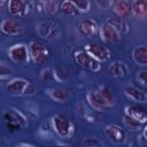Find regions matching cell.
I'll return each mask as SVG.
<instances>
[{"instance_id": "6da1fadb", "label": "cell", "mask_w": 147, "mask_h": 147, "mask_svg": "<svg viewBox=\"0 0 147 147\" xmlns=\"http://www.w3.org/2000/svg\"><path fill=\"white\" fill-rule=\"evenodd\" d=\"M7 92L13 94V95H17V96H31L33 94H36L37 88L36 86L29 82L25 78H14L11 79L6 87Z\"/></svg>"}, {"instance_id": "7a4b0ae2", "label": "cell", "mask_w": 147, "mask_h": 147, "mask_svg": "<svg viewBox=\"0 0 147 147\" xmlns=\"http://www.w3.org/2000/svg\"><path fill=\"white\" fill-rule=\"evenodd\" d=\"M52 126L55 133L61 138H71L75 133L74 124L67 116L62 114H55L52 117Z\"/></svg>"}, {"instance_id": "3957f363", "label": "cell", "mask_w": 147, "mask_h": 147, "mask_svg": "<svg viewBox=\"0 0 147 147\" xmlns=\"http://www.w3.org/2000/svg\"><path fill=\"white\" fill-rule=\"evenodd\" d=\"M30 60L37 65H46L51 59L49 49L40 41H31L29 44Z\"/></svg>"}, {"instance_id": "277c9868", "label": "cell", "mask_w": 147, "mask_h": 147, "mask_svg": "<svg viewBox=\"0 0 147 147\" xmlns=\"http://www.w3.org/2000/svg\"><path fill=\"white\" fill-rule=\"evenodd\" d=\"M2 117L5 119V123H6L8 131H10V132L18 131L22 127L28 125V121H26L25 116L14 108H10L6 113H3Z\"/></svg>"}, {"instance_id": "5b68a950", "label": "cell", "mask_w": 147, "mask_h": 147, "mask_svg": "<svg viewBox=\"0 0 147 147\" xmlns=\"http://www.w3.org/2000/svg\"><path fill=\"white\" fill-rule=\"evenodd\" d=\"M8 56L15 63H20V64L29 63L30 62L29 47L24 44H15L8 49Z\"/></svg>"}, {"instance_id": "8992f818", "label": "cell", "mask_w": 147, "mask_h": 147, "mask_svg": "<svg viewBox=\"0 0 147 147\" xmlns=\"http://www.w3.org/2000/svg\"><path fill=\"white\" fill-rule=\"evenodd\" d=\"M75 61L78 65H80L84 69H87L93 72H98L101 70V64L95 61L90 54H87L85 51H77L75 52Z\"/></svg>"}, {"instance_id": "52a82bcc", "label": "cell", "mask_w": 147, "mask_h": 147, "mask_svg": "<svg viewBox=\"0 0 147 147\" xmlns=\"http://www.w3.org/2000/svg\"><path fill=\"white\" fill-rule=\"evenodd\" d=\"M84 51L87 54H90L99 63L109 61L110 56H111L110 51L106 46H102V45H99V44H86L85 47H84Z\"/></svg>"}, {"instance_id": "ba28073f", "label": "cell", "mask_w": 147, "mask_h": 147, "mask_svg": "<svg viewBox=\"0 0 147 147\" xmlns=\"http://www.w3.org/2000/svg\"><path fill=\"white\" fill-rule=\"evenodd\" d=\"M86 98H87V102L91 106V108H93L96 111H108L109 109L113 108V106L108 103V101L101 95V93L98 90L90 91Z\"/></svg>"}, {"instance_id": "9c48e42d", "label": "cell", "mask_w": 147, "mask_h": 147, "mask_svg": "<svg viewBox=\"0 0 147 147\" xmlns=\"http://www.w3.org/2000/svg\"><path fill=\"white\" fill-rule=\"evenodd\" d=\"M99 34L101 39L108 44H117L121 40V32L110 23H103L99 26Z\"/></svg>"}, {"instance_id": "30bf717a", "label": "cell", "mask_w": 147, "mask_h": 147, "mask_svg": "<svg viewBox=\"0 0 147 147\" xmlns=\"http://www.w3.org/2000/svg\"><path fill=\"white\" fill-rule=\"evenodd\" d=\"M123 92H124V95L133 101V102H137V103H142V102H146L147 100V94L144 90H141L140 87L133 85V84H127L124 86L123 88Z\"/></svg>"}, {"instance_id": "8fae6325", "label": "cell", "mask_w": 147, "mask_h": 147, "mask_svg": "<svg viewBox=\"0 0 147 147\" xmlns=\"http://www.w3.org/2000/svg\"><path fill=\"white\" fill-rule=\"evenodd\" d=\"M0 30L7 36H20L23 32V25L18 20L6 18L0 23Z\"/></svg>"}, {"instance_id": "7c38bea8", "label": "cell", "mask_w": 147, "mask_h": 147, "mask_svg": "<svg viewBox=\"0 0 147 147\" xmlns=\"http://www.w3.org/2000/svg\"><path fill=\"white\" fill-rule=\"evenodd\" d=\"M7 6L9 13L15 17H24L30 10V3L24 0H10Z\"/></svg>"}, {"instance_id": "4fadbf2b", "label": "cell", "mask_w": 147, "mask_h": 147, "mask_svg": "<svg viewBox=\"0 0 147 147\" xmlns=\"http://www.w3.org/2000/svg\"><path fill=\"white\" fill-rule=\"evenodd\" d=\"M78 30H79L80 34H83L84 37L92 38L99 33V25L92 18H84L79 22Z\"/></svg>"}, {"instance_id": "5bb4252c", "label": "cell", "mask_w": 147, "mask_h": 147, "mask_svg": "<svg viewBox=\"0 0 147 147\" xmlns=\"http://www.w3.org/2000/svg\"><path fill=\"white\" fill-rule=\"evenodd\" d=\"M105 134L114 144H123L125 140V132L117 124H108L105 127Z\"/></svg>"}, {"instance_id": "9a60e30c", "label": "cell", "mask_w": 147, "mask_h": 147, "mask_svg": "<svg viewBox=\"0 0 147 147\" xmlns=\"http://www.w3.org/2000/svg\"><path fill=\"white\" fill-rule=\"evenodd\" d=\"M48 95L52 100L59 102V103H65V102H69L70 99L72 98V93L69 88L64 87V86H59V87H55V88H52L49 90L48 92Z\"/></svg>"}, {"instance_id": "2e32d148", "label": "cell", "mask_w": 147, "mask_h": 147, "mask_svg": "<svg viewBox=\"0 0 147 147\" xmlns=\"http://www.w3.org/2000/svg\"><path fill=\"white\" fill-rule=\"evenodd\" d=\"M124 115L142 123V124H146V121H147V114L145 111L144 108H141L140 106L138 105H127L124 109Z\"/></svg>"}, {"instance_id": "e0dca14e", "label": "cell", "mask_w": 147, "mask_h": 147, "mask_svg": "<svg viewBox=\"0 0 147 147\" xmlns=\"http://www.w3.org/2000/svg\"><path fill=\"white\" fill-rule=\"evenodd\" d=\"M111 8L114 13L119 18H125L131 14V3L125 0H118L111 2Z\"/></svg>"}, {"instance_id": "ac0fdd59", "label": "cell", "mask_w": 147, "mask_h": 147, "mask_svg": "<svg viewBox=\"0 0 147 147\" xmlns=\"http://www.w3.org/2000/svg\"><path fill=\"white\" fill-rule=\"evenodd\" d=\"M130 69L127 64L123 61H114L109 65V72L115 78H123L129 74Z\"/></svg>"}, {"instance_id": "d6986e66", "label": "cell", "mask_w": 147, "mask_h": 147, "mask_svg": "<svg viewBox=\"0 0 147 147\" xmlns=\"http://www.w3.org/2000/svg\"><path fill=\"white\" fill-rule=\"evenodd\" d=\"M131 3V13L139 20H145L147 16V2L145 0H134Z\"/></svg>"}, {"instance_id": "ffe728a7", "label": "cell", "mask_w": 147, "mask_h": 147, "mask_svg": "<svg viewBox=\"0 0 147 147\" xmlns=\"http://www.w3.org/2000/svg\"><path fill=\"white\" fill-rule=\"evenodd\" d=\"M132 59L133 61L141 65V67H146L147 65V48L145 45H140L138 47H136L132 52Z\"/></svg>"}, {"instance_id": "44dd1931", "label": "cell", "mask_w": 147, "mask_h": 147, "mask_svg": "<svg viewBox=\"0 0 147 147\" xmlns=\"http://www.w3.org/2000/svg\"><path fill=\"white\" fill-rule=\"evenodd\" d=\"M123 124L131 132H141L145 129V124H142L126 115H123Z\"/></svg>"}, {"instance_id": "7402d4cb", "label": "cell", "mask_w": 147, "mask_h": 147, "mask_svg": "<svg viewBox=\"0 0 147 147\" xmlns=\"http://www.w3.org/2000/svg\"><path fill=\"white\" fill-rule=\"evenodd\" d=\"M56 29V25L54 23H51V22H41L38 28H37V31L39 33L40 37L42 38H48L52 36V33L55 31Z\"/></svg>"}, {"instance_id": "603a6c76", "label": "cell", "mask_w": 147, "mask_h": 147, "mask_svg": "<svg viewBox=\"0 0 147 147\" xmlns=\"http://www.w3.org/2000/svg\"><path fill=\"white\" fill-rule=\"evenodd\" d=\"M60 9L63 14H67V15H77L78 14V10L74 3V1L71 0H65L61 3L60 6Z\"/></svg>"}, {"instance_id": "cb8c5ba5", "label": "cell", "mask_w": 147, "mask_h": 147, "mask_svg": "<svg viewBox=\"0 0 147 147\" xmlns=\"http://www.w3.org/2000/svg\"><path fill=\"white\" fill-rule=\"evenodd\" d=\"M98 91H99V92L101 93V95L108 101V103H110V105L114 107L115 101H116V98H115V94H114L113 90H111L109 86H101Z\"/></svg>"}, {"instance_id": "d4e9b609", "label": "cell", "mask_w": 147, "mask_h": 147, "mask_svg": "<svg viewBox=\"0 0 147 147\" xmlns=\"http://www.w3.org/2000/svg\"><path fill=\"white\" fill-rule=\"evenodd\" d=\"M42 6H44V11L49 14V15H54L59 11L60 7H59V2L57 1H45L42 2Z\"/></svg>"}, {"instance_id": "484cf974", "label": "cell", "mask_w": 147, "mask_h": 147, "mask_svg": "<svg viewBox=\"0 0 147 147\" xmlns=\"http://www.w3.org/2000/svg\"><path fill=\"white\" fill-rule=\"evenodd\" d=\"M74 3L78 13H87L91 9V2L88 0H75Z\"/></svg>"}, {"instance_id": "4316f807", "label": "cell", "mask_w": 147, "mask_h": 147, "mask_svg": "<svg viewBox=\"0 0 147 147\" xmlns=\"http://www.w3.org/2000/svg\"><path fill=\"white\" fill-rule=\"evenodd\" d=\"M84 147H102V142L95 137H86L83 140Z\"/></svg>"}, {"instance_id": "83f0119b", "label": "cell", "mask_w": 147, "mask_h": 147, "mask_svg": "<svg viewBox=\"0 0 147 147\" xmlns=\"http://www.w3.org/2000/svg\"><path fill=\"white\" fill-rule=\"evenodd\" d=\"M10 75H11V70L7 65H5L3 63L0 62V79L8 78Z\"/></svg>"}, {"instance_id": "f1b7e54d", "label": "cell", "mask_w": 147, "mask_h": 147, "mask_svg": "<svg viewBox=\"0 0 147 147\" xmlns=\"http://www.w3.org/2000/svg\"><path fill=\"white\" fill-rule=\"evenodd\" d=\"M146 77H147V71H146L145 69L138 71V74H137V80H138V83H140V85L146 86V84H147V83H146V82H147Z\"/></svg>"}, {"instance_id": "f546056e", "label": "cell", "mask_w": 147, "mask_h": 147, "mask_svg": "<svg viewBox=\"0 0 147 147\" xmlns=\"http://www.w3.org/2000/svg\"><path fill=\"white\" fill-rule=\"evenodd\" d=\"M53 77H54V75L52 74L51 69H46V70H44V71L41 72V79H42L44 82H49V80L53 79Z\"/></svg>"}, {"instance_id": "4dcf8cb0", "label": "cell", "mask_w": 147, "mask_h": 147, "mask_svg": "<svg viewBox=\"0 0 147 147\" xmlns=\"http://www.w3.org/2000/svg\"><path fill=\"white\" fill-rule=\"evenodd\" d=\"M15 147H34V146L29 145V144H20V145H17V146H15Z\"/></svg>"}, {"instance_id": "1f68e13d", "label": "cell", "mask_w": 147, "mask_h": 147, "mask_svg": "<svg viewBox=\"0 0 147 147\" xmlns=\"http://www.w3.org/2000/svg\"><path fill=\"white\" fill-rule=\"evenodd\" d=\"M5 5H6V2H5L3 0H0V8H2Z\"/></svg>"}]
</instances>
